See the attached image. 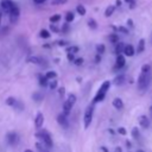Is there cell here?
<instances>
[{
    "instance_id": "obj_1",
    "label": "cell",
    "mask_w": 152,
    "mask_h": 152,
    "mask_svg": "<svg viewBox=\"0 0 152 152\" xmlns=\"http://www.w3.org/2000/svg\"><path fill=\"white\" fill-rule=\"evenodd\" d=\"M151 82H152V74L151 72H147V74L141 72L138 77V88L140 90H145L150 87Z\"/></svg>"
},
{
    "instance_id": "obj_2",
    "label": "cell",
    "mask_w": 152,
    "mask_h": 152,
    "mask_svg": "<svg viewBox=\"0 0 152 152\" xmlns=\"http://www.w3.org/2000/svg\"><path fill=\"white\" fill-rule=\"evenodd\" d=\"M36 137L39 138V139H42V140H43V144H44L49 150L52 147V139H51V137H50V134H49L48 131L43 129L42 132H38V133L36 134Z\"/></svg>"
},
{
    "instance_id": "obj_3",
    "label": "cell",
    "mask_w": 152,
    "mask_h": 152,
    "mask_svg": "<svg viewBox=\"0 0 152 152\" xmlns=\"http://www.w3.org/2000/svg\"><path fill=\"white\" fill-rule=\"evenodd\" d=\"M93 112H94V107L93 106H88L86 112H84V116H83L84 128H88L90 126V122H91V119H93Z\"/></svg>"
},
{
    "instance_id": "obj_4",
    "label": "cell",
    "mask_w": 152,
    "mask_h": 152,
    "mask_svg": "<svg viewBox=\"0 0 152 152\" xmlns=\"http://www.w3.org/2000/svg\"><path fill=\"white\" fill-rule=\"evenodd\" d=\"M125 64H126V58H125V56L121 53V55H118L116 56V61H115V66H114V69L116 70V69H121L122 66H125Z\"/></svg>"
},
{
    "instance_id": "obj_5",
    "label": "cell",
    "mask_w": 152,
    "mask_h": 152,
    "mask_svg": "<svg viewBox=\"0 0 152 152\" xmlns=\"http://www.w3.org/2000/svg\"><path fill=\"white\" fill-rule=\"evenodd\" d=\"M57 122L63 127V128H68L69 127V122H68V119H66V115L61 113L57 115Z\"/></svg>"
},
{
    "instance_id": "obj_6",
    "label": "cell",
    "mask_w": 152,
    "mask_h": 152,
    "mask_svg": "<svg viewBox=\"0 0 152 152\" xmlns=\"http://www.w3.org/2000/svg\"><path fill=\"white\" fill-rule=\"evenodd\" d=\"M134 53H135V49H134V46H133L132 44H127V45H125L124 51H122V55H124V56L132 57Z\"/></svg>"
},
{
    "instance_id": "obj_7",
    "label": "cell",
    "mask_w": 152,
    "mask_h": 152,
    "mask_svg": "<svg viewBox=\"0 0 152 152\" xmlns=\"http://www.w3.org/2000/svg\"><path fill=\"white\" fill-rule=\"evenodd\" d=\"M12 5H13V1H12V0H2L1 4H0L2 11H4L5 13H7V14H10V10H11V6H12Z\"/></svg>"
},
{
    "instance_id": "obj_8",
    "label": "cell",
    "mask_w": 152,
    "mask_h": 152,
    "mask_svg": "<svg viewBox=\"0 0 152 152\" xmlns=\"http://www.w3.org/2000/svg\"><path fill=\"white\" fill-rule=\"evenodd\" d=\"M43 124H44V115H43V113H37V115H36V118H34V126H36V128H40L42 126H43Z\"/></svg>"
},
{
    "instance_id": "obj_9",
    "label": "cell",
    "mask_w": 152,
    "mask_h": 152,
    "mask_svg": "<svg viewBox=\"0 0 152 152\" xmlns=\"http://www.w3.org/2000/svg\"><path fill=\"white\" fill-rule=\"evenodd\" d=\"M6 139H7V142H8L10 145H14V144L18 142V135H17V133H14V132H10V133L7 134V137H6Z\"/></svg>"
},
{
    "instance_id": "obj_10",
    "label": "cell",
    "mask_w": 152,
    "mask_h": 152,
    "mask_svg": "<svg viewBox=\"0 0 152 152\" xmlns=\"http://www.w3.org/2000/svg\"><path fill=\"white\" fill-rule=\"evenodd\" d=\"M139 125L142 127V128H147L150 126V119L146 116V115H141L139 118Z\"/></svg>"
},
{
    "instance_id": "obj_11",
    "label": "cell",
    "mask_w": 152,
    "mask_h": 152,
    "mask_svg": "<svg viewBox=\"0 0 152 152\" xmlns=\"http://www.w3.org/2000/svg\"><path fill=\"white\" fill-rule=\"evenodd\" d=\"M113 107L116 108V109H122L124 108V102L120 97H115L113 100Z\"/></svg>"
},
{
    "instance_id": "obj_12",
    "label": "cell",
    "mask_w": 152,
    "mask_h": 152,
    "mask_svg": "<svg viewBox=\"0 0 152 152\" xmlns=\"http://www.w3.org/2000/svg\"><path fill=\"white\" fill-rule=\"evenodd\" d=\"M109 87H110V82L109 81H104L102 84H101V87H100V89H99V91H101V93H104V94H107V91L109 90Z\"/></svg>"
},
{
    "instance_id": "obj_13",
    "label": "cell",
    "mask_w": 152,
    "mask_h": 152,
    "mask_svg": "<svg viewBox=\"0 0 152 152\" xmlns=\"http://www.w3.org/2000/svg\"><path fill=\"white\" fill-rule=\"evenodd\" d=\"M71 108H72V104H71V103H70L69 101H65V102L63 103V114L68 115V114L70 113Z\"/></svg>"
},
{
    "instance_id": "obj_14",
    "label": "cell",
    "mask_w": 152,
    "mask_h": 152,
    "mask_svg": "<svg viewBox=\"0 0 152 152\" xmlns=\"http://www.w3.org/2000/svg\"><path fill=\"white\" fill-rule=\"evenodd\" d=\"M124 83H125V75H124V74H120L119 76H116V77L114 78V84L121 86V84H124Z\"/></svg>"
},
{
    "instance_id": "obj_15",
    "label": "cell",
    "mask_w": 152,
    "mask_h": 152,
    "mask_svg": "<svg viewBox=\"0 0 152 152\" xmlns=\"http://www.w3.org/2000/svg\"><path fill=\"white\" fill-rule=\"evenodd\" d=\"M144 50H145V39H140L139 40V43H138V46H137V51L135 52H138V53H141V52H144Z\"/></svg>"
},
{
    "instance_id": "obj_16",
    "label": "cell",
    "mask_w": 152,
    "mask_h": 152,
    "mask_svg": "<svg viewBox=\"0 0 152 152\" xmlns=\"http://www.w3.org/2000/svg\"><path fill=\"white\" fill-rule=\"evenodd\" d=\"M114 11H115V6L109 5V6L106 8V11H104V17H110V15L114 13Z\"/></svg>"
},
{
    "instance_id": "obj_17",
    "label": "cell",
    "mask_w": 152,
    "mask_h": 152,
    "mask_svg": "<svg viewBox=\"0 0 152 152\" xmlns=\"http://www.w3.org/2000/svg\"><path fill=\"white\" fill-rule=\"evenodd\" d=\"M124 48H125V44L119 42V43L116 44V46H115V53H116V55H121L122 51H124Z\"/></svg>"
},
{
    "instance_id": "obj_18",
    "label": "cell",
    "mask_w": 152,
    "mask_h": 152,
    "mask_svg": "<svg viewBox=\"0 0 152 152\" xmlns=\"http://www.w3.org/2000/svg\"><path fill=\"white\" fill-rule=\"evenodd\" d=\"M36 147H37V150L39 152H49V148L42 142H36Z\"/></svg>"
},
{
    "instance_id": "obj_19",
    "label": "cell",
    "mask_w": 152,
    "mask_h": 152,
    "mask_svg": "<svg viewBox=\"0 0 152 152\" xmlns=\"http://www.w3.org/2000/svg\"><path fill=\"white\" fill-rule=\"evenodd\" d=\"M109 42L113 44H118L119 43V36L116 33H110L109 34Z\"/></svg>"
},
{
    "instance_id": "obj_20",
    "label": "cell",
    "mask_w": 152,
    "mask_h": 152,
    "mask_svg": "<svg viewBox=\"0 0 152 152\" xmlns=\"http://www.w3.org/2000/svg\"><path fill=\"white\" fill-rule=\"evenodd\" d=\"M56 76H57L56 71H46V74H45V78H46V80H49V81L55 80V78H56Z\"/></svg>"
},
{
    "instance_id": "obj_21",
    "label": "cell",
    "mask_w": 152,
    "mask_h": 152,
    "mask_svg": "<svg viewBox=\"0 0 152 152\" xmlns=\"http://www.w3.org/2000/svg\"><path fill=\"white\" fill-rule=\"evenodd\" d=\"M78 51H80V48H78V46H75V45H72V46H69V48L66 49V52H68V53H72V55L77 53Z\"/></svg>"
},
{
    "instance_id": "obj_22",
    "label": "cell",
    "mask_w": 152,
    "mask_h": 152,
    "mask_svg": "<svg viewBox=\"0 0 152 152\" xmlns=\"http://www.w3.org/2000/svg\"><path fill=\"white\" fill-rule=\"evenodd\" d=\"M76 11H77V13L80 14V15H86V7L83 6V5H77V7H76Z\"/></svg>"
},
{
    "instance_id": "obj_23",
    "label": "cell",
    "mask_w": 152,
    "mask_h": 152,
    "mask_svg": "<svg viewBox=\"0 0 152 152\" xmlns=\"http://www.w3.org/2000/svg\"><path fill=\"white\" fill-rule=\"evenodd\" d=\"M43 94H40V93H33V95H32V99L34 100V101H37V102H40L42 100H43Z\"/></svg>"
},
{
    "instance_id": "obj_24",
    "label": "cell",
    "mask_w": 152,
    "mask_h": 152,
    "mask_svg": "<svg viewBox=\"0 0 152 152\" xmlns=\"http://www.w3.org/2000/svg\"><path fill=\"white\" fill-rule=\"evenodd\" d=\"M39 36H40L42 38H44V39H48V38H50L51 33H50L48 30H42V31L39 32Z\"/></svg>"
},
{
    "instance_id": "obj_25",
    "label": "cell",
    "mask_w": 152,
    "mask_h": 152,
    "mask_svg": "<svg viewBox=\"0 0 152 152\" xmlns=\"http://www.w3.org/2000/svg\"><path fill=\"white\" fill-rule=\"evenodd\" d=\"M74 18H75V14H74L72 12H68V13L65 14V21H66V23H71V21L74 20Z\"/></svg>"
},
{
    "instance_id": "obj_26",
    "label": "cell",
    "mask_w": 152,
    "mask_h": 152,
    "mask_svg": "<svg viewBox=\"0 0 152 152\" xmlns=\"http://www.w3.org/2000/svg\"><path fill=\"white\" fill-rule=\"evenodd\" d=\"M39 84L43 87H46L49 84V80H46L45 76H39Z\"/></svg>"
},
{
    "instance_id": "obj_27",
    "label": "cell",
    "mask_w": 152,
    "mask_h": 152,
    "mask_svg": "<svg viewBox=\"0 0 152 152\" xmlns=\"http://www.w3.org/2000/svg\"><path fill=\"white\" fill-rule=\"evenodd\" d=\"M59 20H61V14H55V15L50 17V21H51L52 24H56V23H58Z\"/></svg>"
},
{
    "instance_id": "obj_28",
    "label": "cell",
    "mask_w": 152,
    "mask_h": 152,
    "mask_svg": "<svg viewBox=\"0 0 152 152\" xmlns=\"http://www.w3.org/2000/svg\"><path fill=\"white\" fill-rule=\"evenodd\" d=\"M132 137H133L134 139H138V138L140 137V133H139L138 127H133V128H132Z\"/></svg>"
},
{
    "instance_id": "obj_29",
    "label": "cell",
    "mask_w": 152,
    "mask_h": 152,
    "mask_svg": "<svg viewBox=\"0 0 152 152\" xmlns=\"http://www.w3.org/2000/svg\"><path fill=\"white\" fill-rule=\"evenodd\" d=\"M141 72H144V74L151 72V65H150V64H144V65L141 66Z\"/></svg>"
},
{
    "instance_id": "obj_30",
    "label": "cell",
    "mask_w": 152,
    "mask_h": 152,
    "mask_svg": "<svg viewBox=\"0 0 152 152\" xmlns=\"http://www.w3.org/2000/svg\"><path fill=\"white\" fill-rule=\"evenodd\" d=\"M66 101H69V102L74 106V104H75V102H76V95H75V94H69V95H68V100H66Z\"/></svg>"
},
{
    "instance_id": "obj_31",
    "label": "cell",
    "mask_w": 152,
    "mask_h": 152,
    "mask_svg": "<svg viewBox=\"0 0 152 152\" xmlns=\"http://www.w3.org/2000/svg\"><path fill=\"white\" fill-rule=\"evenodd\" d=\"M88 25H89V27L93 28V30H95V28L97 27V24H96V21H95L94 19H89V20H88Z\"/></svg>"
},
{
    "instance_id": "obj_32",
    "label": "cell",
    "mask_w": 152,
    "mask_h": 152,
    "mask_svg": "<svg viewBox=\"0 0 152 152\" xmlns=\"http://www.w3.org/2000/svg\"><path fill=\"white\" fill-rule=\"evenodd\" d=\"M104 50H106V48H104V45H103V44H100V45H97V46H96V51H97V55H101V53H103V52H104Z\"/></svg>"
},
{
    "instance_id": "obj_33",
    "label": "cell",
    "mask_w": 152,
    "mask_h": 152,
    "mask_svg": "<svg viewBox=\"0 0 152 152\" xmlns=\"http://www.w3.org/2000/svg\"><path fill=\"white\" fill-rule=\"evenodd\" d=\"M30 63H34V64H40V58H38V57H30L28 59H27Z\"/></svg>"
},
{
    "instance_id": "obj_34",
    "label": "cell",
    "mask_w": 152,
    "mask_h": 152,
    "mask_svg": "<svg viewBox=\"0 0 152 152\" xmlns=\"http://www.w3.org/2000/svg\"><path fill=\"white\" fill-rule=\"evenodd\" d=\"M49 88L50 89H56L57 88V81L56 80H51V81H49Z\"/></svg>"
},
{
    "instance_id": "obj_35",
    "label": "cell",
    "mask_w": 152,
    "mask_h": 152,
    "mask_svg": "<svg viewBox=\"0 0 152 152\" xmlns=\"http://www.w3.org/2000/svg\"><path fill=\"white\" fill-rule=\"evenodd\" d=\"M6 103H7L8 106H13V107H14V104L17 103V100H15L14 97H8V99L6 100Z\"/></svg>"
},
{
    "instance_id": "obj_36",
    "label": "cell",
    "mask_w": 152,
    "mask_h": 152,
    "mask_svg": "<svg viewBox=\"0 0 152 152\" xmlns=\"http://www.w3.org/2000/svg\"><path fill=\"white\" fill-rule=\"evenodd\" d=\"M116 30H118L119 32H121V33H125V34L128 33V30H127L126 27H124V26H119V27H116Z\"/></svg>"
},
{
    "instance_id": "obj_37",
    "label": "cell",
    "mask_w": 152,
    "mask_h": 152,
    "mask_svg": "<svg viewBox=\"0 0 152 152\" xmlns=\"http://www.w3.org/2000/svg\"><path fill=\"white\" fill-rule=\"evenodd\" d=\"M118 133H119V134H121V135H126L127 131H126V128H125V127H119V128H118Z\"/></svg>"
},
{
    "instance_id": "obj_38",
    "label": "cell",
    "mask_w": 152,
    "mask_h": 152,
    "mask_svg": "<svg viewBox=\"0 0 152 152\" xmlns=\"http://www.w3.org/2000/svg\"><path fill=\"white\" fill-rule=\"evenodd\" d=\"M74 63H75V65H82L83 64V58H75Z\"/></svg>"
},
{
    "instance_id": "obj_39",
    "label": "cell",
    "mask_w": 152,
    "mask_h": 152,
    "mask_svg": "<svg viewBox=\"0 0 152 152\" xmlns=\"http://www.w3.org/2000/svg\"><path fill=\"white\" fill-rule=\"evenodd\" d=\"M66 0H52V5H61V4H65Z\"/></svg>"
},
{
    "instance_id": "obj_40",
    "label": "cell",
    "mask_w": 152,
    "mask_h": 152,
    "mask_svg": "<svg viewBox=\"0 0 152 152\" xmlns=\"http://www.w3.org/2000/svg\"><path fill=\"white\" fill-rule=\"evenodd\" d=\"M66 57H68V59H69L70 62H74V59H75L72 53H66Z\"/></svg>"
},
{
    "instance_id": "obj_41",
    "label": "cell",
    "mask_w": 152,
    "mask_h": 152,
    "mask_svg": "<svg viewBox=\"0 0 152 152\" xmlns=\"http://www.w3.org/2000/svg\"><path fill=\"white\" fill-rule=\"evenodd\" d=\"M50 27H51V30H52V31H55V32H58V28L56 27V25H55V24H51V25H50Z\"/></svg>"
},
{
    "instance_id": "obj_42",
    "label": "cell",
    "mask_w": 152,
    "mask_h": 152,
    "mask_svg": "<svg viewBox=\"0 0 152 152\" xmlns=\"http://www.w3.org/2000/svg\"><path fill=\"white\" fill-rule=\"evenodd\" d=\"M134 7H135V0H133V1H131V2H129V8H132V10H133Z\"/></svg>"
},
{
    "instance_id": "obj_43",
    "label": "cell",
    "mask_w": 152,
    "mask_h": 152,
    "mask_svg": "<svg viewBox=\"0 0 152 152\" xmlns=\"http://www.w3.org/2000/svg\"><path fill=\"white\" fill-rule=\"evenodd\" d=\"M58 45H59V46H64V45H66V42H65V40H59V42H58Z\"/></svg>"
},
{
    "instance_id": "obj_44",
    "label": "cell",
    "mask_w": 152,
    "mask_h": 152,
    "mask_svg": "<svg viewBox=\"0 0 152 152\" xmlns=\"http://www.w3.org/2000/svg\"><path fill=\"white\" fill-rule=\"evenodd\" d=\"M45 1H46V0H33V2H34V4H38V5H39V4H43V2H45Z\"/></svg>"
},
{
    "instance_id": "obj_45",
    "label": "cell",
    "mask_w": 152,
    "mask_h": 152,
    "mask_svg": "<svg viewBox=\"0 0 152 152\" xmlns=\"http://www.w3.org/2000/svg\"><path fill=\"white\" fill-rule=\"evenodd\" d=\"M126 146H127V148H131V147H132L131 141H128V140H127V141H126Z\"/></svg>"
},
{
    "instance_id": "obj_46",
    "label": "cell",
    "mask_w": 152,
    "mask_h": 152,
    "mask_svg": "<svg viewBox=\"0 0 152 152\" xmlns=\"http://www.w3.org/2000/svg\"><path fill=\"white\" fill-rule=\"evenodd\" d=\"M100 59H101V57H100V55H97V56L95 57V61H96V63H99V62H100Z\"/></svg>"
},
{
    "instance_id": "obj_47",
    "label": "cell",
    "mask_w": 152,
    "mask_h": 152,
    "mask_svg": "<svg viewBox=\"0 0 152 152\" xmlns=\"http://www.w3.org/2000/svg\"><path fill=\"white\" fill-rule=\"evenodd\" d=\"M114 152H122V150H121V147H115Z\"/></svg>"
},
{
    "instance_id": "obj_48",
    "label": "cell",
    "mask_w": 152,
    "mask_h": 152,
    "mask_svg": "<svg viewBox=\"0 0 152 152\" xmlns=\"http://www.w3.org/2000/svg\"><path fill=\"white\" fill-rule=\"evenodd\" d=\"M64 90H65L64 88H59V94H61V95H63V94H64Z\"/></svg>"
},
{
    "instance_id": "obj_49",
    "label": "cell",
    "mask_w": 152,
    "mask_h": 152,
    "mask_svg": "<svg viewBox=\"0 0 152 152\" xmlns=\"http://www.w3.org/2000/svg\"><path fill=\"white\" fill-rule=\"evenodd\" d=\"M127 24H129V26H133V21H132L131 19H128V20H127Z\"/></svg>"
},
{
    "instance_id": "obj_50",
    "label": "cell",
    "mask_w": 152,
    "mask_h": 152,
    "mask_svg": "<svg viewBox=\"0 0 152 152\" xmlns=\"http://www.w3.org/2000/svg\"><path fill=\"white\" fill-rule=\"evenodd\" d=\"M116 6H121V0H116Z\"/></svg>"
},
{
    "instance_id": "obj_51",
    "label": "cell",
    "mask_w": 152,
    "mask_h": 152,
    "mask_svg": "<svg viewBox=\"0 0 152 152\" xmlns=\"http://www.w3.org/2000/svg\"><path fill=\"white\" fill-rule=\"evenodd\" d=\"M101 150H102L103 152H108V150H107V148H106L104 146H101Z\"/></svg>"
},
{
    "instance_id": "obj_52",
    "label": "cell",
    "mask_w": 152,
    "mask_h": 152,
    "mask_svg": "<svg viewBox=\"0 0 152 152\" xmlns=\"http://www.w3.org/2000/svg\"><path fill=\"white\" fill-rule=\"evenodd\" d=\"M148 112H150V116L152 118V106L150 107V109H148Z\"/></svg>"
},
{
    "instance_id": "obj_53",
    "label": "cell",
    "mask_w": 152,
    "mask_h": 152,
    "mask_svg": "<svg viewBox=\"0 0 152 152\" xmlns=\"http://www.w3.org/2000/svg\"><path fill=\"white\" fill-rule=\"evenodd\" d=\"M1 18H2V13L0 12V24H1Z\"/></svg>"
},
{
    "instance_id": "obj_54",
    "label": "cell",
    "mask_w": 152,
    "mask_h": 152,
    "mask_svg": "<svg viewBox=\"0 0 152 152\" xmlns=\"http://www.w3.org/2000/svg\"><path fill=\"white\" fill-rule=\"evenodd\" d=\"M131 1H133V0H125V2H127V4H129Z\"/></svg>"
},
{
    "instance_id": "obj_55",
    "label": "cell",
    "mask_w": 152,
    "mask_h": 152,
    "mask_svg": "<svg viewBox=\"0 0 152 152\" xmlns=\"http://www.w3.org/2000/svg\"><path fill=\"white\" fill-rule=\"evenodd\" d=\"M24 152H32V151H31V150H25Z\"/></svg>"
},
{
    "instance_id": "obj_56",
    "label": "cell",
    "mask_w": 152,
    "mask_h": 152,
    "mask_svg": "<svg viewBox=\"0 0 152 152\" xmlns=\"http://www.w3.org/2000/svg\"><path fill=\"white\" fill-rule=\"evenodd\" d=\"M137 152H145V151H142V150H138Z\"/></svg>"
}]
</instances>
